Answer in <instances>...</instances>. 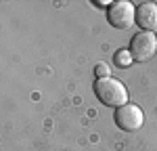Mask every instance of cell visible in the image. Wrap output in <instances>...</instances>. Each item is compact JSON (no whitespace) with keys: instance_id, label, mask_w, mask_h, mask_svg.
I'll list each match as a JSON object with an SVG mask.
<instances>
[{"instance_id":"5b68a950","label":"cell","mask_w":157,"mask_h":151,"mask_svg":"<svg viewBox=\"0 0 157 151\" xmlns=\"http://www.w3.org/2000/svg\"><path fill=\"white\" fill-rule=\"evenodd\" d=\"M136 23L143 27V32L157 29V4L155 2H140L136 6Z\"/></svg>"},{"instance_id":"277c9868","label":"cell","mask_w":157,"mask_h":151,"mask_svg":"<svg viewBox=\"0 0 157 151\" xmlns=\"http://www.w3.org/2000/svg\"><path fill=\"white\" fill-rule=\"evenodd\" d=\"M145 122V115H143V109L134 103H126L124 107H117L115 109V124L120 126L121 130L126 132H134L138 130Z\"/></svg>"},{"instance_id":"6da1fadb","label":"cell","mask_w":157,"mask_h":151,"mask_svg":"<svg viewBox=\"0 0 157 151\" xmlns=\"http://www.w3.org/2000/svg\"><path fill=\"white\" fill-rule=\"evenodd\" d=\"M94 92H97V99L107 105V107H124L128 103V90L121 84L120 80L115 78H103L94 82Z\"/></svg>"},{"instance_id":"52a82bcc","label":"cell","mask_w":157,"mask_h":151,"mask_svg":"<svg viewBox=\"0 0 157 151\" xmlns=\"http://www.w3.org/2000/svg\"><path fill=\"white\" fill-rule=\"evenodd\" d=\"M94 76H97V80L109 78V76H111V72H109V65H105V63H98L97 67H94Z\"/></svg>"},{"instance_id":"8992f818","label":"cell","mask_w":157,"mask_h":151,"mask_svg":"<svg viewBox=\"0 0 157 151\" xmlns=\"http://www.w3.org/2000/svg\"><path fill=\"white\" fill-rule=\"evenodd\" d=\"M132 63H134V57H132V52H130V48L115 52V65L117 67H130Z\"/></svg>"},{"instance_id":"3957f363","label":"cell","mask_w":157,"mask_h":151,"mask_svg":"<svg viewBox=\"0 0 157 151\" xmlns=\"http://www.w3.org/2000/svg\"><path fill=\"white\" fill-rule=\"evenodd\" d=\"M130 52L134 61H149L157 52V36L155 32H138L130 40Z\"/></svg>"},{"instance_id":"7a4b0ae2","label":"cell","mask_w":157,"mask_h":151,"mask_svg":"<svg viewBox=\"0 0 157 151\" xmlns=\"http://www.w3.org/2000/svg\"><path fill=\"white\" fill-rule=\"evenodd\" d=\"M107 19L109 23L117 29H126L136 21V6L128 0H117V2H111L107 11Z\"/></svg>"}]
</instances>
